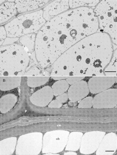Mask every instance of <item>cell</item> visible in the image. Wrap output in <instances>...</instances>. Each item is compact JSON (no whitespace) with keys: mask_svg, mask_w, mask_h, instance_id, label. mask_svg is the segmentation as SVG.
Listing matches in <instances>:
<instances>
[{"mask_svg":"<svg viewBox=\"0 0 117 155\" xmlns=\"http://www.w3.org/2000/svg\"><path fill=\"white\" fill-rule=\"evenodd\" d=\"M99 29L91 8L70 9L55 17L36 34L34 51L38 64L43 68L50 66L75 44Z\"/></svg>","mask_w":117,"mask_h":155,"instance_id":"cell-1","label":"cell"},{"mask_svg":"<svg viewBox=\"0 0 117 155\" xmlns=\"http://www.w3.org/2000/svg\"><path fill=\"white\" fill-rule=\"evenodd\" d=\"M114 48L108 34L98 31L83 38L63 53L52 65L51 75L103 76Z\"/></svg>","mask_w":117,"mask_h":155,"instance_id":"cell-2","label":"cell"},{"mask_svg":"<svg viewBox=\"0 0 117 155\" xmlns=\"http://www.w3.org/2000/svg\"><path fill=\"white\" fill-rule=\"evenodd\" d=\"M30 53L18 43L2 46L0 48L1 76H21L27 71Z\"/></svg>","mask_w":117,"mask_h":155,"instance_id":"cell-3","label":"cell"},{"mask_svg":"<svg viewBox=\"0 0 117 155\" xmlns=\"http://www.w3.org/2000/svg\"><path fill=\"white\" fill-rule=\"evenodd\" d=\"M46 22L41 9L17 16L4 26L7 37L20 38L27 34H37Z\"/></svg>","mask_w":117,"mask_h":155,"instance_id":"cell-4","label":"cell"},{"mask_svg":"<svg viewBox=\"0 0 117 155\" xmlns=\"http://www.w3.org/2000/svg\"><path fill=\"white\" fill-rule=\"evenodd\" d=\"M98 20L99 31L108 34L117 45V0L100 1L93 10Z\"/></svg>","mask_w":117,"mask_h":155,"instance_id":"cell-5","label":"cell"},{"mask_svg":"<svg viewBox=\"0 0 117 155\" xmlns=\"http://www.w3.org/2000/svg\"><path fill=\"white\" fill-rule=\"evenodd\" d=\"M43 134L33 132L20 136L17 140L16 149L17 155H37L42 151Z\"/></svg>","mask_w":117,"mask_h":155,"instance_id":"cell-6","label":"cell"},{"mask_svg":"<svg viewBox=\"0 0 117 155\" xmlns=\"http://www.w3.org/2000/svg\"><path fill=\"white\" fill-rule=\"evenodd\" d=\"M70 132L64 130H55L48 131L43 137L42 153H58L66 148Z\"/></svg>","mask_w":117,"mask_h":155,"instance_id":"cell-7","label":"cell"},{"mask_svg":"<svg viewBox=\"0 0 117 155\" xmlns=\"http://www.w3.org/2000/svg\"><path fill=\"white\" fill-rule=\"evenodd\" d=\"M105 134L106 132L99 131L84 134L82 138L79 149L80 153L89 155L95 153Z\"/></svg>","mask_w":117,"mask_h":155,"instance_id":"cell-8","label":"cell"},{"mask_svg":"<svg viewBox=\"0 0 117 155\" xmlns=\"http://www.w3.org/2000/svg\"><path fill=\"white\" fill-rule=\"evenodd\" d=\"M93 107L95 109H110L117 104V89H109L97 94L93 98Z\"/></svg>","mask_w":117,"mask_h":155,"instance_id":"cell-9","label":"cell"},{"mask_svg":"<svg viewBox=\"0 0 117 155\" xmlns=\"http://www.w3.org/2000/svg\"><path fill=\"white\" fill-rule=\"evenodd\" d=\"M117 78L114 76H93L88 82L90 92L96 94L110 89L116 81Z\"/></svg>","mask_w":117,"mask_h":155,"instance_id":"cell-10","label":"cell"},{"mask_svg":"<svg viewBox=\"0 0 117 155\" xmlns=\"http://www.w3.org/2000/svg\"><path fill=\"white\" fill-rule=\"evenodd\" d=\"M54 94L51 87L46 86L33 93L30 100L34 106L44 107L48 106L53 100Z\"/></svg>","mask_w":117,"mask_h":155,"instance_id":"cell-11","label":"cell"},{"mask_svg":"<svg viewBox=\"0 0 117 155\" xmlns=\"http://www.w3.org/2000/svg\"><path fill=\"white\" fill-rule=\"evenodd\" d=\"M69 2L68 0L53 1L44 7L43 17L46 21L68 10L70 8Z\"/></svg>","mask_w":117,"mask_h":155,"instance_id":"cell-12","label":"cell"},{"mask_svg":"<svg viewBox=\"0 0 117 155\" xmlns=\"http://www.w3.org/2000/svg\"><path fill=\"white\" fill-rule=\"evenodd\" d=\"M89 93L88 83L83 80L71 85L67 92L69 100L72 103L81 100L87 97Z\"/></svg>","mask_w":117,"mask_h":155,"instance_id":"cell-13","label":"cell"},{"mask_svg":"<svg viewBox=\"0 0 117 155\" xmlns=\"http://www.w3.org/2000/svg\"><path fill=\"white\" fill-rule=\"evenodd\" d=\"M117 149V136L114 133L105 134L96 151L97 155H112Z\"/></svg>","mask_w":117,"mask_h":155,"instance_id":"cell-14","label":"cell"},{"mask_svg":"<svg viewBox=\"0 0 117 155\" xmlns=\"http://www.w3.org/2000/svg\"><path fill=\"white\" fill-rule=\"evenodd\" d=\"M50 1H15V3L19 13H24L36 10L47 5Z\"/></svg>","mask_w":117,"mask_h":155,"instance_id":"cell-15","label":"cell"},{"mask_svg":"<svg viewBox=\"0 0 117 155\" xmlns=\"http://www.w3.org/2000/svg\"><path fill=\"white\" fill-rule=\"evenodd\" d=\"M17 12L15 3L6 1L0 6V24L7 22L16 16Z\"/></svg>","mask_w":117,"mask_h":155,"instance_id":"cell-16","label":"cell"},{"mask_svg":"<svg viewBox=\"0 0 117 155\" xmlns=\"http://www.w3.org/2000/svg\"><path fill=\"white\" fill-rule=\"evenodd\" d=\"M22 76H1L0 89L8 91L19 87L21 83Z\"/></svg>","mask_w":117,"mask_h":155,"instance_id":"cell-17","label":"cell"},{"mask_svg":"<svg viewBox=\"0 0 117 155\" xmlns=\"http://www.w3.org/2000/svg\"><path fill=\"white\" fill-rule=\"evenodd\" d=\"M17 138L11 137L4 139L0 141V155H12L16 150Z\"/></svg>","mask_w":117,"mask_h":155,"instance_id":"cell-18","label":"cell"},{"mask_svg":"<svg viewBox=\"0 0 117 155\" xmlns=\"http://www.w3.org/2000/svg\"><path fill=\"white\" fill-rule=\"evenodd\" d=\"M18 98L13 94H8L3 95L0 99V112L2 114L7 113L16 105Z\"/></svg>","mask_w":117,"mask_h":155,"instance_id":"cell-19","label":"cell"},{"mask_svg":"<svg viewBox=\"0 0 117 155\" xmlns=\"http://www.w3.org/2000/svg\"><path fill=\"white\" fill-rule=\"evenodd\" d=\"M83 135V134L80 132L74 131L70 133L65 150L76 152L79 150Z\"/></svg>","mask_w":117,"mask_h":155,"instance_id":"cell-20","label":"cell"},{"mask_svg":"<svg viewBox=\"0 0 117 155\" xmlns=\"http://www.w3.org/2000/svg\"><path fill=\"white\" fill-rule=\"evenodd\" d=\"M36 34L32 33L27 34L20 38L18 43L26 48L29 53L34 51Z\"/></svg>","mask_w":117,"mask_h":155,"instance_id":"cell-21","label":"cell"},{"mask_svg":"<svg viewBox=\"0 0 117 155\" xmlns=\"http://www.w3.org/2000/svg\"><path fill=\"white\" fill-rule=\"evenodd\" d=\"M50 78V76H28L27 83L28 87L35 88L44 85Z\"/></svg>","mask_w":117,"mask_h":155,"instance_id":"cell-22","label":"cell"},{"mask_svg":"<svg viewBox=\"0 0 117 155\" xmlns=\"http://www.w3.org/2000/svg\"><path fill=\"white\" fill-rule=\"evenodd\" d=\"M70 85L66 80H58L54 83L51 88L55 96H57L68 91Z\"/></svg>","mask_w":117,"mask_h":155,"instance_id":"cell-23","label":"cell"},{"mask_svg":"<svg viewBox=\"0 0 117 155\" xmlns=\"http://www.w3.org/2000/svg\"><path fill=\"white\" fill-rule=\"evenodd\" d=\"M100 1H76L72 0L69 1V5L71 9L77 8H78L86 7H95L100 2Z\"/></svg>","mask_w":117,"mask_h":155,"instance_id":"cell-24","label":"cell"},{"mask_svg":"<svg viewBox=\"0 0 117 155\" xmlns=\"http://www.w3.org/2000/svg\"><path fill=\"white\" fill-rule=\"evenodd\" d=\"M104 74L107 76H116L117 74V50L113 53L110 63L104 70Z\"/></svg>","mask_w":117,"mask_h":155,"instance_id":"cell-25","label":"cell"},{"mask_svg":"<svg viewBox=\"0 0 117 155\" xmlns=\"http://www.w3.org/2000/svg\"><path fill=\"white\" fill-rule=\"evenodd\" d=\"M93 97L91 96L86 97L82 99L78 105L79 108H90L93 107Z\"/></svg>","mask_w":117,"mask_h":155,"instance_id":"cell-26","label":"cell"},{"mask_svg":"<svg viewBox=\"0 0 117 155\" xmlns=\"http://www.w3.org/2000/svg\"><path fill=\"white\" fill-rule=\"evenodd\" d=\"M43 75L41 70L37 67H33L27 71L24 76H36Z\"/></svg>","mask_w":117,"mask_h":155,"instance_id":"cell-27","label":"cell"},{"mask_svg":"<svg viewBox=\"0 0 117 155\" xmlns=\"http://www.w3.org/2000/svg\"><path fill=\"white\" fill-rule=\"evenodd\" d=\"M85 78V76H70L66 80L70 85L76 83V82L83 80Z\"/></svg>","mask_w":117,"mask_h":155,"instance_id":"cell-28","label":"cell"},{"mask_svg":"<svg viewBox=\"0 0 117 155\" xmlns=\"http://www.w3.org/2000/svg\"><path fill=\"white\" fill-rule=\"evenodd\" d=\"M0 43L1 46L2 45L5 40L7 37L6 31L5 26H1L0 27Z\"/></svg>","mask_w":117,"mask_h":155,"instance_id":"cell-29","label":"cell"},{"mask_svg":"<svg viewBox=\"0 0 117 155\" xmlns=\"http://www.w3.org/2000/svg\"><path fill=\"white\" fill-rule=\"evenodd\" d=\"M56 100L58 101L61 103H64L67 102L69 100V97L68 94L66 93L62 94L60 95L57 96Z\"/></svg>","mask_w":117,"mask_h":155,"instance_id":"cell-30","label":"cell"},{"mask_svg":"<svg viewBox=\"0 0 117 155\" xmlns=\"http://www.w3.org/2000/svg\"><path fill=\"white\" fill-rule=\"evenodd\" d=\"M19 39H20V38H12L7 37L5 40L2 45L1 46H2L11 45V44H14L15 42L18 41Z\"/></svg>","mask_w":117,"mask_h":155,"instance_id":"cell-31","label":"cell"},{"mask_svg":"<svg viewBox=\"0 0 117 155\" xmlns=\"http://www.w3.org/2000/svg\"><path fill=\"white\" fill-rule=\"evenodd\" d=\"M62 106V104L59 101L56 100L52 101L48 105V107L50 108H59Z\"/></svg>","mask_w":117,"mask_h":155,"instance_id":"cell-32","label":"cell"},{"mask_svg":"<svg viewBox=\"0 0 117 155\" xmlns=\"http://www.w3.org/2000/svg\"><path fill=\"white\" fill-rule=\"evenodd\" d=\"M69 77L68 76H52L51 78L54 80L58 81V80H66Z\"/></svg>","mask_w":117,"mask_h":155,"instance_id":"cell-33","label":"cell"},{"mask_svg":"<svg viewBox=\"0 0 117 155\" xmlns=\"http://www.w3.org/2000/svg\"><path fill=\"white\" fill-rule=\"evenodd\" d=\"M64 154L65 155H77V154L74 151H68V152L65 153Z\"/></svg>","mask_w":117,"mask_h":155,"instance_id":"cell-34","label":"cell"},{"mask_svg":"<svg viewBox=\"0 0 117 155\" xmlns=\"http://www.w3.org/2000/svg\"><path fill=\"white\" fill-rule=\"evenodd\" d=\"M45 155H59V154L57 153H48L44 154Z\"/></svg>","mask_w":117,"mask_h":155,"instance_id":"cell-35","label":"cell"},{"mask_svg":"<svg viewBox=\"0 0 117 155\" xmlns=\"http://www.w3.org/2000/svg\"><path fill=\"white\" fill-rule=\"evenodd\" d=\"M6 1L5 0H0V5H1Z\"/></svg>","mask_w":117,"mask_h":155,"instance_id":"cell-36","label":"cell"}]
</instances>
